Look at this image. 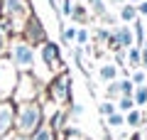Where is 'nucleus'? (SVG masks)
Returning <instances> with one entry per match:
<instances>
[{
  "instance_id": "nucleus-1",
  "label": "nucleus",
  "mask_w": 147,
  "mask_h": 140,
  "mask_svg": "<svg viewBox=\"0 0 147 140\" xmlns=\"http://www.w3.org/2000/svg\"><path fill=\"white\" fill-rule=\"evenodd\" d=\"M42 106L34 103V101H30V103H20V108H17L15 113V128H17V135H30L34 133L39 125H42Z\"/></svg>"
},
{
  "instance_id": "nucleus-2",
  "label": "nucleus",
  "mask_w": 147,
  "mask_h": 140,
  "mask_svg": "<svg viewBox=\"0 0 147 140\" xmlns=\"http://www.w3.org/2000/svg\"><path fill=\"white\" fill-rule=\"evenodd\" d=\"M10 62L17 71L30 74L32 67H34V49H32V44H27L25 39H15L10 44Z\"/></svg>"
},
{
  "instance_id": "nucleus-3",
  "label": "nucleus",
  "mask_w": 147,
  "mask_h": 140,
  "mask_svg": "<svg viewBox=\"0 0 147 140\" xmlns=\"http://www.w3.org/2000/svg\"><path fill=\"white\" fill-rule=\"evenodd\" d=\"M3 17H5V25H15L22 27L30 17V5L27 0H3Z\"/></svg>"
},
{
  "instance_id": "nucleus-4",
  "label": "nucleus",
  "mask_w": 147,
  "mask_h": 140,
  "mask_svg": "<svg viewBox=\"0 0 147 140\" xmlns=\"http://www.w3.org/2000/svg\"><path fill=\"white\" fill-rule=\"evenodd\" d=\"M37 93H39V86H37V79L34 76H30V74L17 76L15 91H12V96H15L17 103H30V101L37 99Z\"/></svg>"
},
{
  "instance_id": "nucleus-5",
  "label": "nucleus",
  "mask_w": 147,
  "mask_h": 140,
  "mask_svg": "<svg viewBox=\"0 0 147 140\" xmlns=\"http://www.w3.org/2000/svg\"><path fill=\"white\" fill-rule=\"evenodd\" d=\"M17 84V69L10 59H0V101H7Z\"/></svg>"
},
{
  "instance_id": "nucleus-6",
  "label": "nucleus",
  "mask_w": 147,
  "mask_h": 140,
  "mask_svg": "<svg viewBox=\"0 0 147 140\" xmlns=\"http://www.w3.org/2000/svg\"><path fill=\"white\" fill-rule=\"evenodd\" d=\"M49 93H52V99L57 103H69L71 101V81H69V74H61L52 81L49 86Z\"/></svg>"
},
{
  "instance_id": "nucleus-7",
  "label": "nucleus",
  "mask_w": 147,
  "mask_h": 140,
  "mask_svg": "<svg viewBox=\"0 0 147 140\" xmlns=\"http://www.w3.org/2000/svg\"><path fill=\"white\" fill-rule=\"evenodd\" d=\"M22 35H25L27 44H44V39H47L42 25H39V20H37L34 15H30V17H27V22L22 25Z\"/></svg>"
},
{
  "instance_id": "nucleus-8",
  "label": "nucleus",
  "mask_w": 147,
  "mask_h": 140,
  "mask_svg": "<svg viewBox=\"0 0 147 140\" xmlns=\"http://www.w3.org/2000/svg\"><path fill=\"white\" fill-rule=\"evenodd\" d=\"M15 125V108L10 101H0V138H5Z\"/></svg>"
},
{
  "instance_id": "nucleus-9",
  "label": "nucleus",
  "mask_w": 147,
  "mask_h": 140,
  "mask_svg": "<svg viewBox=\"0 0 147 140\" xmlns=\"http://www.w3.org/2000/svg\"><path fill=\"white\" fill-rule=\"evenodd\" d=\"M39 54H42V62L47 64V69H59V47L54 42H44Z\"/></svg>"
},
{
  "instance_id": "nucleus-10",
  "label": "nucleus",
  "mask_w": 147,
  "mask_h": 140,
  "mask_svg": "<svg viewBox=\"0 0 147 140\" xmlns=\"http://www.w3.org/2000/svg\"><path fill=\"white\" fill-rule=\"evenodd\" d=\"M113 39L120 44V49H130L132 42H135V35H132L130 27H118V30L113 32Z\"/></svg>"
},
{
  "instance_id": "nucleus-11",
  "label": "nucleus",
  "mask_w": 147,
  "mask_h": 140,
  "mask_svg": "<svg viewBox=\"0 0 147 140\" xmlns=\"http://www.w3.org/2000/svg\"><path fill=\"white\" fill-rule=\"evenodd\" d=\"M115 76H118V64H103V67L98 69V79L105 81V84L115 81Z\"/></svg>"
},
{
  "instance_id": "nucleus-12",
  "label": "nucleus",
  "mask_w": 147,
  "mask_h": 140,
  "mask_svg": "<svg viewBox=\"0 0 147 140\" xmlns=\"http://www.w3.org/2000/svg\"><path fill=\"white\" fill-rule=\"evenodd\" d=\"M69 17H71L74 22H79V25H81V22H86V20H88V7H86V5H81V3H74L71 15H69Z\"/></svg>"
},
{
  "instance_id": "nucleus-13",
  "label": "nucleus",
  "mask_w": 147,
  "mask_h": 140,
  "mask_svg": "<svg viewBox=\"0 0 147 140\" xmlns=\"http://www.w3.org/2000/svg\"><path fill=\"white\" fill-rule=\"evenodd\" d=\"M118 17H120L123 22H135V20H137V7L127 3V5H123V7H120V12H118Z\"/></svg>"
},
{
  "instance_id": "nucleus-14",
  "label": "nucleus",
  "mask_w": 147,
  "mask_h": 140,
  "mask_svg": "<svg viewBox=\"0 0 147 140\" xmlns=\"http://www.w3.org/2000/svg\"><path fill=\"white\" fill-rule=\"evenodd\" d=\"M132 101H135V106H147V84L135 86V91H132Z\"/></svg>"
},
{
  "instance_id": "nucleus-15",
  "label": "nucleus",
  "mask_w": 147,
  "mask_h": 140,
  "mask_svg": "<svg viewBox=\"0 0 147 140\" xmlns=\"http://www.w3.org/2000/svg\"><path fill=\"white\" fill-rule=\"evenodd\" d=\"M115 108H118V113H130V111L135 108V101H132V96H120Z\"/></svg>"
},
{
  "instance_id": "nucleus-16",
  "label": "nucleus",
  "mask_w": 147,
  "mask_h": 140,
  "mask_svg": "<svg viewBox=\"0 0 147 140\" xmlns=\"http://www.w3.org/2000/svg\"><path fill=\"white\" fill-rule=\"evenodd\" d=\"M142 120H145V116H142V111H137V108H132L130 113L125 116V123H127V125H132V128L142 125Z\"/></svg>"
},
{
  "instance_id": "nucleus-17",
  "label": "nucleus",
  "mask_w": 147,
  "mask_h": 140,
  "mask_svg": "<svg viewBox=\"0 0 147 140\" xmlns=\"http://www.w3.org/2000/svg\"><path fill=\"white\" fill-rule=\"evenodd\" d=\"M30 140H52V128H47V125H39V128L32 133Z\"/></svg>"
},
{
  "instance_id": "nucleus-18",
  "label": "nucleus",
  "mask_w": 147,
  "mask_h": 140,
  "mask_svg": "<svg viewBox=\"0 0 147 140\" xmlns=\"http://www.w3.org/2000/svg\"><path fill=\"white\" fill-rule=\"evenodd\" d=\"M127 62H130V67H140V47L127 49Z\"/></svg>"
},
{
  "instance_id": "nucleus-19",
  "label": "nucleus",
  "mask_w": 147,
  "mask_h": 140,
  "mask_svg": "<svg viewBox=\"0 0 147 140\" xmlns=\"http://www.w3.org/2000/svg\"><path fill=\"white\" fill-rule=\"evenodd\" d=\"M108 125H110V128H120V125H125V116L115 111L113 116H108Z\"/></svg>"
},
{
  "instance_id": "nucleus-20",
  "label": "nucleus",
  "mask_w": 147,
  "mask_h": 140,
  "mask_svg": "<svg viewBox=\"0 0 147 140\" xmlns=\"http://www.w3.org/2000/svg\"><path fill=\"white\" fill-rule=\"evenodd\" d=\"M130 81H132V86H142V84L147 81V74L142 71V69H135V71H132V76H130Z\"/></svg>"
},
{
  "instance_id": "nucleus-21",
  "label": "nucleus",
  "mask_w": 147,
  "mask_h": 140,
  "mask_svg": "<svg viewBox=\"0 0 147 140\" xmlns=\"http://www.w3.org/2000/svg\"><path fill=\"white\" fill-rule=\"evenodd\" d=\"M88 5H91V10H93V15H105V3L103 0H88Z\"/></svg>"
},
{
  "instance_id": "nucleus-22",
  "label": "nucleus",
  "mask_w": 147,
  "mask_h": 140,
  "mask_svg": "<svg viewBox=\"0 0 147 140\" xmlns=\"http://www.w3.org/2000/svg\"><path fill=\"white\" fill-rule=\"evenodd\" d=\"M98 111H100V113H103L105 116V118H108V116H113V113H115V103H113V101H103V103H100L98 106Z\"/></svg>"
},
{
  "instance_id": "nucleus-23",
  "label": "nucleus",
  "mask_w": 147,
  "mask_h": 140,
  "mask_svg": "<svg viewBox=\"0 0 147 140\" xmlns=\"http://www.w3.org/2000/svg\"><path fill=\"white\" fill-rule=\"evenodd\" d=\"M132 35H135V39H137V44H145V27H142V22L140 20H135V32H132Z\"/></svg>"
},
{
  "instance_id": "nucleus-24",
  "label": "nucleus",
  "mask_w": 147,
  "mask_h": 140,
  "mask_svg": "<svg viewBox=\"0 0 147 140\" xmlns=\"http://www.w3.org/2000/svg\"><path fill=\"white\" fill-rule=\"evenodd\" d=\"M118 84H120V96H132L135 86H132L130 79H123V81H118Z\"/></svg>"
},
{
  "instance_id": "nucleus-25",
  "label": "nucleus",
  "mask_w": 147,
  "mask_h": 140,
  "mask_svg": "<svg viewBox=\"0 0 147 140\" xmlns=\"http://www.w3.org/2000/svg\"><path fill=\"white\" fill-rule=\"evenodd\" d=\"M76 42H79V47L88 44V30H86V27H79V30H76Z\"/></svg>"
},
{
  "instance_id": "nucleus-26",
  "label": "nucleus",
  "mask_w": 147,
  "mask_h": 140,
  "mask_svg": "<svg viewBox=\"0 0 147 140\" xmlns=\"http://www.w3.org/2000/svg\"><path fill=\"white\" fill-rule=\"evenodd\" d=\"M105 96H108V99L120 96V84H118V81H110V86H108V91H105Z\"/></svg>"
},
{
  "instance_id": "nucleus-27",
  "label": "nucleus",
  "mask_w": 147,
  "mask_h": 140,
  "mask_svg": "<svg viewBox=\"0 0 147 140\" xmlns=\"http://www.w3.org/2000/svg\"><path fill=\"white\" fill-rule=\"evenodd\" d=\"M76 30H79V27H64V30H61L64 42H71V39H76Z\"/></svg>"
},
{
  "instance_id": "nucleus-28",
  "label": "nucleus",
  "mask_w": 147,
  "mask_h": 140,
  "mask_svg": "<svg viewBox=\"0 0 147 140\" xmlns=\"http://www.w3.org/2000/svg\"><path fill=\"white\" fill-rule=\"evenodd\" d=\"M71 7H74V3H71V0H61V5H59V10H61L64 12V15H71Z\"/></svg>"
},
{
  "instance_id": "nucleus-29",
  "label": "nucleus",
  "mask_w": 147,
  "mask_h": 140,
  "mask_svg": "<svg viewBox=\"0 0 147 140\" xmlns=\"http://www.w3.org/2000/svg\"><path fill=\"white\" fill-rule=\"evenodd\" d=\"M135 7H137V15H147V0H140Z\"/></svg>"
},
{
  "instance_id": "nucleus-30",
  "label": "nucleus",
  "mask_w": 147,
  "mask_h": 140,
  "mask_svg": "<svg viewBox=\"0 0 147 140\" xmlns=\"http://www.w3.org/2000/svg\"><path fill=\"white\" fill-rule=\"evenodd\" d=\"M5 44H7V37H5V32H3V27H0V54L5 49Z\"/></svg>"
},
{
  "instance_id": "nucleus-31",
  "label": "nucleus",
  "mask_w": 147,
  "mask_h": 140,
  "mask_svg": "<svg viewBox=\"0 0 147 140\" xmlns=\"http://www.w3.org/2000/svg\"><path fill=\"white\" fill-rule=\"evenodd\" d=\"M74 59H76V64H79V67H84V54H81V49H76V52H74Z\"/></svg>"
},
{
  "instance_id": "nucleus-32",
  "label": "nucleus",
  "mask_w": 147,
  "mask_h": 140,
  "mask_svg": "<svg viewBox=\"0 0 147 140\" xmlns=\"http://www.w3.org/2000/svg\"><path fill=\"white\" fill-rule=\"evenodd\" d=\"M125 57H127V54H125V49H118V54H115V62H118V64H123V62H125Z\"/></svg>"
},
{
  "instance_id": "nucleus-33",
  "label": "nucleus",
  "mask_w": 147,
  "mask_h": 140,
  "mask_svg": "<svg viewBox=\"0 0 147 140\" xmlns=\"http://www.w3.org/2000/svg\"><path fill=\"white\" fill-rule=\"evenodd\" d=\"M12 140H30V138H27V135H15Z\"/></svg>"
},
{
  "instance_id": "nucleus-34",
  "label": "nucleus",
  "mask_w": 147,
  "mask_h": 140,
  "mask_svg": "<svg viewBox=\"0 0 147 140\" xmlns=\"http://www.w3.org/2000/svg\"><path fill=\"white\" fill-rule=\"evenodd\" d=\"M127 3H130V5H137V3H140V0H127Z\"/></svg>"
},
{
  "instance_id": "nucleus-35",
  "label": "nucleus",
  "mask_w": 147,
  "mask_h": 140,
  "mask_svg": "<svg viewBox=\"0 0 147 140\" xmlns=\"http://www.w3.org/2000/svg\"><path fill=\"white\" fill-rule=\"evenodd\" d=\"M145 39H147V30H145Z\"/></svg>"
},
{
  "instance_id": "nucleus-36",
  "label": "nucleus",
  "mask_w": 147,
  "mask_h": 140,
  "mask_svg": "<svg viewBox=\"0 0 147 140\" xmlns=\"http://www.w3.org/2000/svg\"><path fill=\"white\" fill-rule=\"evenodd\" d=\"M118 140H125V138H118Z\"/></svg>"
}]
</instances>
